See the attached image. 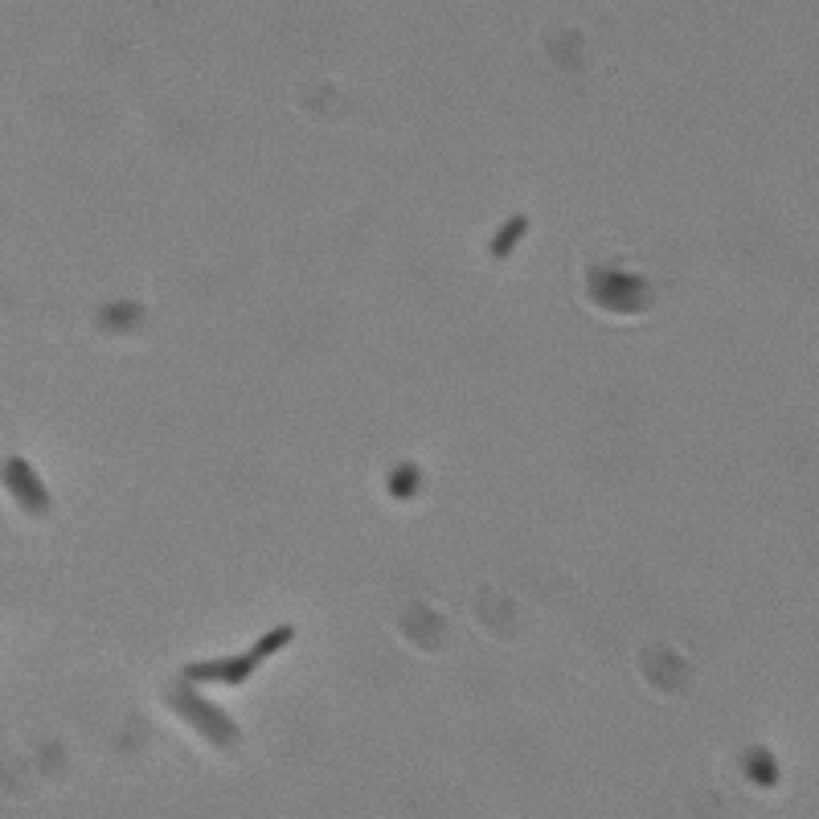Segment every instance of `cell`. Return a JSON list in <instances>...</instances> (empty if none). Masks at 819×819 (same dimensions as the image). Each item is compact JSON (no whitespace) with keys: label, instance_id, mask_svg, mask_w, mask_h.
<instances>
[{"label":"cell","instance_id":"obj_3","mask_svg":"<svg viewBox=\"0 0 819 819\" xmlns=\"http://www.w3.org/2000/svg\"><path fill=\"white\" fill-rule=\"evenodd\" d=\"M258 672V660L246 656H222V660H205V664H189L185 676L197 684H246Z\"/></svg>","mask_w":819,"mask_h":819},{"label":"cell","instance_id":"obj_2","mask_svg":"<svg viewBox=\"0 0 819 819\" xmlns=\"http://www.w3.org/2000/svg\"><path fill=\"white\" fill-rule=\"evenodd\" d=\"M172 705H177V713H185L197 729H205V734L218 742V746H234L238 742V725L222 713V709H213L209 701L193 697V693H172Z\"/></svg>","mask_w":819,"mask_h":819},{"label":"cell","instance_id":"obj_5","mask_svg":"<svg viewBox=\"0 0 819 819\" xmlns=\"http://www.w3.org/2000/svg\"><path fill=\"white\" fill-rule=\"evenodd\" d=\"M525 230H529V222H525V218H516V222H508V226H504V234L496 238V246H492V254H496V258H504V254H508L512 246H516V238H521Z\"/></svg>","mask_w":819,"mask_h":819},{"label":"cell","instance_id":"obj_1","mask_svg":"<svg viewBox=\"0 0 819 819\" xmlns=\"http://www.w3.org/2000/svg\"><path fill=\"white\" fill-rule=\"evenodd\" d=\"M0 480H5V488L13 492V500H17L29 516H50L54 500H50L46 484H41V476H37V471H33L21 455H9L5 463H0Z\"/></svg>","mask_w":819,"mask_h":819},{"label":"cell","instance_id":"obj_4","mask_svg":"<svg viewBox=\"0 0 819 819\" xmlns=\"http://www.w3.org/2000/svg\"><path fill=\"white\" fill-rule=\"evenodd\" d=\"M291 639H295V627H275V631H267L263 639L254 643V648H250V656H254L258 664H263V660H271L275 652H283Z\"/></svg>","mask_w":819,"mask_h":819}]
</instances>
